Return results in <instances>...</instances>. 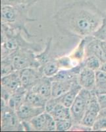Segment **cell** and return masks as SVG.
I'll return each mask as SVG.
<instances>
[{"mask_svg":"<svg viewBox=\"0 0 106 132\" xmlns=\"http://www.w3.org/2000/svg\"><path fill=\"white\" fill-rule=\"evenodd\" d=\"M100 69L106 73V61L105 62H103V63H102V66H101V68H100Z\"/></svg>","mask_w":106,"mask_h":132,"instance_id":"1f68e13d","label":"cell"},{"mask_svg":"<svg viewBox=\"0 0 106 132\" xmlns=\"http://www.w3.org/2000/svg\"><path fill=\"white\" fill-rule=\"evenodd\" d=\"M55 124H56V131H66L70 130L74 123L72 118H69L65 120H56Z\"/></svg>","mask_w":106,"mask_h":132,"instance_id":"cb8c5ba5","label":"cell"},{"mask_svg":"<svg viewBox=\"0 0 106 132\" xmlns=\"http://www.w3.org/2000/svg\"><path fill=\"white\" fill-rule=\"evenodd\" d=\"M1 85L11 93H13L22 87L19 71H15L8 75L2 77Z\"/></svg>","mask_w":106,"mask_h":132,"instance_id":"7c38bea8","label":"cell"},{"mask_svg":"<svg viewBox=\"0 0 106 132\" xmlns=\"http://www.w3.org/2000/svg\"><path fill=\"white\" fill-rule=\"evenodd\" d=\"M21 32L2 23V58L21 48L30 49L35 52L42 50L41 44L25 40L21 35Z\"/></svg>","mask_w":106,"mask_h":132,"instance_id":"3957f363","label":"cell"},{"mask_svg":"<svg viewBox=\"0 0 106 132\" xmlns=\"http://www.w3.org/2000/svg\"><path fill=\"white\" fill-rule=\"evenodd\" d=\"M104 13L92 2L79 1L59 10L54 19L59 30L68 36H93L103 24Z\"/></svg>","mask_w":106,"mask_h":132,"instance_id":"6da1fadb","label":"cell"},{"mask_svg":"<svg viewBox=\"0 0 106 132\" xmlns=\"http://www.w3.org/2000/svg\"><path fill=\"white\" fill-rule=\"evenodd\" d=\"M101 28L106 29V12L104 13V18H103V24H102V26L101 27Z\"/></svg>","mask_w":106,"mask_h":132,"instance_id":"4dcf8cb0","label":"cell"},{"mask_svg":"<svg viewBox=\"0 0 106 132\" xmlns=\"http://www.w3.org/2000/svg\"><path fill=\"white\" fill-rule=\"evenodd\" d=\"M2 120L1 128L2 131H24L22 122L19 118L16 112L11 108L2 99Z\"/></svg>","mask_w":106,"mask_h":132,"instance_id":"8992f818","label":"cell"},{"mask_svg":"<svg viewBox=\"0 0 106 132\" xmlns=\"http://www.w3.org/2000/svg\"><path fill=\"white\" fill-rule=\"evenodd\" d=\"M93 131H106V116L99 114L92 126Z\"/></svg>","mask_w":106,"mask_h":132,"instance_id":"484cf974","label":"cell"},{"mask_svg":"<svg viewBox=\"0 0 106 132\" xmlns=\"http://www.w3.org/2000/svg\"><path fill=\"white\" fill-rule=\"evenodd\" d=\"M40 69L42 71L43 76L52 77L60 69L58 60L51 56L41 63Z\"/></svg>","mask_w":106,"mask_h":132,"instance_id":"2e32d148","label":"cell"},{"mask_svg":"<svg viewBox=\"0 0 106 132\" xmlns=\"http://www.w3.org/2000/svg\"><path fill=\"white\" fill-rule=\"evenodd\" d=\"M48 99L38 93L28 90L26 95L25 102L35 107L45 108Z\"/></svg>","mask_w":106,"mask_h":132,"instance_id":"ac0fdd59","label":"cell"},{"mask_svg":"<svg viewBox=\"0 0 106 132\" xmlns=\"http://www.w3.org/2000/svg\"><path fill=\"white\" fill-rule=\"evenodd\" d=\"M78 82L82 89L94 90L96 85V71L84 67L78 75Z\"/></svg>","mask_w":106,"mask_h":132,"instance_id":"8fae6325","label":"cell"},{"mask_svg":"<svg viewBox=\"0 0 106 132\" xmlns=\"http://www.w3.org/2000/svg\"><path fill=\"white\" fill-rule=\"evenodd\" d=\"M100 106L102 108H106V93L97 95Z\"/></svg>","mask_w":106,"mask_h":132,"instance_id":"f1b7e54d","label":"cell"},{"mask_svg":"<svg viewBox=\"0 0 106 132\" xmlns=\"http://www.w3.org/2000/svg\"><path fill=\"white\" fill-rule=\"evenodd\" d=\"M93 36L94 37L97 38L101 40L105 41L106 42V29L100 28L98 30L94 33Z\"/></svg>","mask_w":106,"mask_h":132,"instance_id":"83f0119b","label":"cell"},{"mask_svg":"<svg viewBox=\"0 0 106 132\" xmlns=\"http://www.w3.org/2000/svg\"><path fill=\"white\" fill-rule=\"evenodd\" d=\"M86 40V36L84 37L72 55V57L79 63L82 62L84 59L85 58V46Z\"/></svg>","mask_w":106,"mask_h":132,"instance_id":"7402d4cb","label":"cell"},{"mask_svg":"<svg viewBox=\"0 0 106 132\" xmlns=\"http://www.w3.org/2000/svg\"><path fill=\"white\" fill-rule=\"evenodd\" d=\"M82 62L84 65V67L88 68L96 71L100 69L102 64V61L98 57L94 56L85 57Z\"/></svg>","mask_w":106,"mask_h":132,"instance_id":"44dd1931","label":"cell"},{"mask_svg":"<svg viewBox=\"0 0 106 132\" xmlns=\"http://www.w3.org/2000/svg\"><path fill=\"white\" fill-rule=\"evenodd\" d=\"M58 62L59 64L60 69L63 68V69H69L73 68L71 66V61L69 57H63L61 58H58Z\"/></svg>","mask_w":106,"mask_h":132,"instance_id":"4316f807","label":"cell"},{"mask_svg":"<svg viewBox=\"0 0 106 132\" xmlns=\"http://www.w3.org/2000/svg\"><path fill=\"white\" fill-rule=\"evenodd\" d=\"M1 74L2 77L5 75H8L11 73L15 71L13 65L12 60L9 56L6 57L2 58V62H1Z\"/></svg>","mask_w":106,"mask_h":132,"instance_id":"603a6c76","label":"cell"},{"mask_svg":"<svg viewBox=\"0 0 106 132\" xmlns=\"http://www.w3.org/2000/svg\"><path fill=\"white\" fill-rule=\"evenodd\" d=\"M51 81L50 77L43 76L39 80L30 90L38 93L48 99L51 97Z\"/></svg>","mask_w":106,"mask_h":132,"instance_id":"4fadbf2b","label":"cell"},{"mask_svg":"<svg viewBox=\"0 0 106 132\" xmlns=\"http://www.w3.org/2000/svg\"><path fill=\"white\" fill-rule=\"evenodd\" d=\"M101 46L102 48V51H103V57L105 59V62L106 61V42L105 41L101 40Z\"/></svg>","mask_w":106,"mask_h":132,"instance_id":"f546056e","label":"cell"},{"mask_svg":"<svg viewBox=\"0 0 106 132\" xmlns=\"http://www.w3.org/2000/svg\"><path fill=\"white\" fill-rule=\"evenodd\" d=\"M82 87L79 85L78 80L73 85L70 90L64 94L62 96L57 97L59 101V103L63 104L65 106L70 108L73 103L75 101L78 93L82 90Z\"/></svg>","mask_w":106,"mask_h":132,"instance_id":"9a60e30c","label":"cell"},{"mask_svg":"<svg viewBox=\"0 0 106 132\" xmlns=\"http://www.w3.org/2000/svg\"><path fill=\"white\" fill-rule=\"evenodd\" d=\"M93 90L82 89L75 101L70 107L71 118L73 125L81 123L84 115L85 114L90 104Z\"/></svg>","mask_w":106,"mask_h":132,"instance_id":"5b68a950","label":"cell"},{"mask_svg":"<svg viewBox=\"0 0 106 132\" xmlns=\"http://www.w3.org/2000/svg\"><path fill=\"white\" fill-rule=\"evenodd\" d=\"M49 114H51L55 121L72 118L70 108L65 106L61 103L57 104Z\"/></svg>","mask_w":106,"mask_h":132,"instance_id":"d6986e66","label":"cell"},{"mask_svg":"<svg viewBox=\"0 0 106 132\" xmlns=\"http://www.w3.org/2000/svg\"><path fill=\"white\" fill-rule=\"evenodd\" d=\"M45 111V108L33 106L24 102L16 110V112L21 122H30L34 118Z\"/></svg>","mask_w":106,"mask_h":132,"instance_id":"30bf717a","label":"cell"},{"mask_svg":"<svg viewBox=\"0 0 106 132\" xmlns=\"http://www.w3.org/2000/svg\"><path fill=\"white\" fill-rule=\"evenodd\" d=\"M34 52L32 50L21 48L9 55L12 60L15 70L19 71L28 68H40V63Z\"/></svg>","mask_w":106,"mask_h":132,"instance_id":"277c9868","label":"cell"},{"mask_svg":"<svg viewBox=\"0 0 106 132\" xmlns=\"http://www.w3.org/2000/svg\"><path fill=\"white\" fill-rule=\"evenodd\" d=\"M94 90L97 95L106 93V73L100 69L96 71V85Z\"/></svg>","mask_w":106,"mask_h":132,"instance_id":"ffe728a7","label":"cell"},{"mask_svg":"<svg viewBox=\"0 0 106 132\" xmlns=\"http://www.w3.org/2000/svg\"><path fill=\"white\" fill-rule=\"evenodd\" d=\"M30 122L35 131H56L55 120L46 111L34 118Z\"/></svg>","mask_w":106,"mask_h":132,"instance_id":"9c48e42d","label":"cell"},{"mask_svg":"<svg viewBox=\"0 0 106 132\" xmlns=\"http://www.w3.org/2000/svg\"><path fill=\"white\" fill-rule=\"evenodd\" d=\"M30 8L31 7L26 5H2V23L15 30L23 31L28 37H32L34 35H31L26 27L27 23L36 21L29 16Z\"/></svg>","mask_w":106,"mask_h":132,"instance_id":"7a4b0ae2","label":"cell"},{"mask_svg":"<svg viewBox=\"0 0 106 132\" xmlns=\"http://www.w3.org/2000/svg\"><path fill=\"white\" fill-rule=\"evenodd\" d=\"M22 87L30 90L33 86L43 77L40 68H28L19 70Z\"/></svg>","mask_w":106,"mask_h":132,"instance_id":"ba28073f","label":"cell"},{"mask_svg":"<svg viewBox=\"0 0 106 132\" xmlns=\"http://www.w3.org/2000/svg\"><path fill=\"white\" fill-rule=\"evenodd\" d=\"M39 0H1L2 5H26L32 7Z\"/></svg>","mask_w":106,"mask_h":132,"instance_id":"d4e9b609","label":"cell"},{"mask_svg":"<svg viewBox=\"0 0 106 132\" xmlns=\"http://www.w3.org/2000/svg\"><path fill=\"white\" fill-rule=\"evenodd\" d=\"M77 79L67 81H52L51 84V97L57 98L69 91Z\"/></svg>","mask_w":106,"mask_h":132,"instance_id":"5bb4252c","label":"cell"},{"mask_svg":"<svg viewBox=\"0 0 106 132\" xmlns=\"http://www.w3.org/2000/svg\"><path fill=\"white\" fill-rule=\"evenodd\" d=\"M28 90L23 87H21L12 93L7 104L11 108L16 111L24 102Z\"/></svg>","mask_w":106,"mask_h":132,"instance_id":"e0dca14e","label":"cell"},{"mask_svg":"<svg viewBox=\"0 0 106 132\" xmlns=\"http://www.w3.org/2000/svg\"><path fill=\"white\" fill-rule=\"evenodd\" d=\"M100 110H101V107L98 100L97 94L95 93L94 90H93L90 104L82 118L81 124L88 127V128H92L93 125L98 117Z\"/></svg>","mask_w":106,"mask_h":132,"instance_id":"52a82bcc","label":"cell"}]
</instances>
